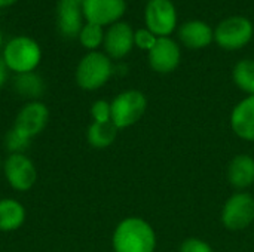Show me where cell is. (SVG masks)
I'll return each mask as SVG.
<instances>
[{"mask_svg":"<svg viewBox=\"0 0 254 252\" xmlns=\"http://www.w3.org/2000/svg\"><path fill=\"white\" fill-rule=\"evenodd\" d=\"M254 27L246 16H229L223 19L214 30L216 43L226 50H237L244 48L253 37Z\"/></svg>","mask_w":254,"mask_h":252,"instance_id":"cell-5","label":"cell"},{"mask_svg":"<svg viewBox=\"0 0 254 252\" xmlns=\"http://www.w3.org/2000/svg\"><path fill=\"white\" fill-rule=\"evenodd\" d=\"M179 252H214L213 251V248L207 244V242H204V241H201V239H198V238H189V239H186L182 245H180V250Z\"/></svg>","mask_w":254,"mask_h":252,"instance_id":"cell-25","label":"cell"},{"mask_svg":"<svg viewBox=\"0 0 254 252\" xmlns=\"http://www.w3.org/2000/svg\"><path fill=\"white\" fill-rule=\"evenodd\" d=\"M127 10L125 0H85L82 4L86 22L97 25H112L118 22Z\"/></svg>","mask_w":254,"mask_h":252,"instance_id":"cell-9","label":"cell"},{"mask_svg":"<svg viewBox=\"0 0 254 252\" xmlns=\"http://www.w3.org/2000/svg\"><path fill=\"white\" fill-rule=\"evenodd\" d=\"M158 37L147 28H138L137 31H134V45L143 50H150L155 43H156Z\"/></svg>","mask_w":254,"mask_h":252,"instance_id":"cell-23","label":"cell"},{"mask_svg":"<svg viewBox=\"0 0 254 252\" xmlns=\"http://www.w3.org/2000/svg\"><path fill=\"white\" fill-rule=\"evenodd\" d=\"M13 88L18 95L28 98L31 101H36L43 94L45 83H43V79L37 73L30 71V73L16 74L13 79Z\"/></svg>","mask_w":254,"mask_h":252,"instance_id":"cell-18","label":"cell"},{"mask_svg":"<svg viewBox=\"0 0 254 252\" xmlns=\"http://www.w3.org/2000/svg\"><path fill=\"white\" fill-rule=\"evenodd\" d=\"M112 122L118 129L128 128L140 120L147 108V100L143 92L131 89L119 94L112 102Z\"/></svg>","mask_w":254,"mask_h":252,"instance_id":"cell-4","label":"cell"},{"mask_svg":"<svg viewBox=\"0 0 254 252\" xmlns=\"http://www.w3.org/2000/svg\"><path fill=\"white\" fill-rule=\"evenodd\" d=\"M146 28L156 37H168L177 25V12L171 0H149L144 9Z\"/></svg>","mask_w":254,"mask_h":252,"instance_id":"cell-6","label":"cell"},{"mask_svg":"<svg viewBox=\"0 0 254 252\" xmlns=\"http://www.w3.org/2000/svg\"><path fill=\"white\" fill-rule=\"evenodd\" d=\"M179 40L189 49H202L214 40V30L204 21L190 19L179 27Z\"/></svg>","mask_w":254,"mask_h":252,"instance_id":"cell-14","label":"cell"},{"mask_svg":"<svg viewBox=\"0 0 254 252\" xmlns=\"http://www.w3.org/2000/svg\"><path fill=\"white\" fill-rule=\"evenodd\" d=\"M91 114L94 122H110L112 120V107L110 102L104 100H98L91 107Z\"/></svg>","mask_w":254,"mask_h":252,"instance_id":"cell-24","label":"cell"},{"mask_svg":"<svg viewBox=\"0 0 254 252\" xmlns=\"http://www.w3.org/2000/svg\"><path fill=\"white\" fill-rule=\"evenodd\" d=\"M113 73V65L110 58L97 50L86 53L76 68V82L85 91L100 89L107 83Z\"/></svg>","mask_w":254,"mask_h":252,"instance_id":"cell-3","label":"cell"},{"mask_svg":"<svg viewBox=\"0 0 254 252\" xmlns=\"http://www.w3.org/2000/svg\"><path fill=\"white\" fill-rule=\"evenodd\" d=\"M3 172L9 186L18 192L30 190L37 178L34 163L25 154H9L3 163Z\"/></svg>","mask_w":254,"mask_h":252,"instance_id":"cell-8","label":"cell"},{"mask_svg":"<svg viewBox=\"0 0 254 252\" xmlns=\"http://www.w3.org/2000/svg\"><path fill=\"white\" fill-rule=\"evenodd\" d=\"M232 131L243 140L254 141V95L240 101L231 114Z\"/></svg>","mask_w":254,"mask_h":252,"instance_id":"cell-15","label":"cell"},{"mask_svg":"<svg viewBox=\"0 0 254 252\" xmlns=\"http://www.w3.org/2000/svg\"><path fill=\"white\" fill-rule=\"evenodd\" d=\"M6 79H7V67L3 61V58L0 56V89L3 88V85L6 83Z\"/></svg>","mask_w":254,"mask_h":252,"instance_id":"cell-26","label":"cell"},{"mask_svg":"<svg viewBox=\"0 0 254 252\" xmlns=\"http://www.w3.org/2000/svg\"><path fill=\"white\" fill-rule=\"evenodd\" d=\"M48 119H49L48 107L40 101H30L16 114L13 129H16L18 132H21L22 135L31 140L46 128Z\"/></svg>","mask_w":254,"mask_h":252,"instance_id":"cell-10","label":"cell"},{"mask_svg":"<svg viewBox=\"0 0 254 252\" xmlns=\"http://www.w3.org/2000/svg\"><path fill=\"white\" fill-rule=\"evenodd\" d=\"M85 0H60L57 7V25L64 37H79L83 27L82 4Z\"/></svg>","mask_w":254,"mask_h":252,"instance_id":"cell-13","label":"cell"},{"mask_svg":"<svg viewBox=\"0 0 254 252\" xmlns=\"http://www.w3.org/2000/svg\"><path fill=\"white\" fill-rule=\"evenodd\" d=\"M30 138L12 128L4 137V147L9 154H24L25 150L30 147Z\"/></svg>","mask_w":254,"mask_h":252,"instance_id":"cell-22","label":"cell"},{"mask_svg":"<svg viewBox=\"0 0 254 252\" xmlns=\"http://www.w3.org/2000/svg\"><path fill=\"white\" fill-rule=\"evenodd\" d=\"M1 43H3V36H1V31H0V48H1Z\"/></svg>","mask_w":254,"mask_h":252,"instance_id":"cell-28","label":"cell"},{"mask_svg":"<svg viewBox=\"0 0 254 252\" xmlns=\"http://www.w3.org/2000/svg\"><path fill=\"white\" fill-rule=\"evenodd\" d=\"M25 221V209L16 199H0V232L18 230Z\"/></svg>","mask_w":254,"mask_h":252,"instance_id":"cell-17","label":"cell"},{"mask_svg":"<svg viewBox=\"0 0 254 252\" xmlns=\"http://www.w3.org/2000/svg\"><path fill=\"white\" fill-rule=\"evenodd\" d=\"M112 244L115 252H155L156 236L147 221L129 217L118 224Z\"/></svg>","mask_w":254,"mask_h":252,"instance_id":"cell-1","label":"cell"},{"mask_svg":"<svg viewBox=\"0 0 254 252\" xmlns=\"http://www.w3.org/2000/svg\"><path fill=\"white\" fill-rule=\"evenodd\" d=\"M0 163H1V162H0Z\"/></svg>","mask_w":254,"mask_h":252,"instance_id":"cell-29","label":"cell"},{"mask_svg":"<svg viewBox=\"0 0 254 252\" xmlns=\"http://www.w3.org/2000/svg\"><path fill=\"white\" fill-rule=\"evenodd\" d=\"M180 46L170 37H158L155 46L149 50V64L156 73H171L180 64Z\"/></svg>","mask_w":254,"mask_h":252,"instance_id":"cell-11","label":"cell"},{"mask_svg":"<svg viewBox=\"0 0 254 252\" xmlns=\"http://www.w3.org/2000/svg\"><path fill=\"white\" fill-rule=\"evenodd\" d=\"M79 40H80L83 48H86L89 50H94L100 45H103V42H104V30H103L101 25L86 22L82 27L80 33H79Z\"/></svg>","mask_w":254,"mask_h":252,"instance_id":"cell-21","label":"cell"},{"mask_svg":"<svg viewBox=\"0 0 254 252\" xmlns=\"http://www.w3.org/2000/svg\"><path fill=\"white\" fill-rule=\"evenodd\" d=\"M15 1H18V0H0V7H7V6L13 4Z\"/></svg>","mask_w":254,"mask_h":252,"instance_id":"cell-27","label":"cell"},{"mask_svg":"<svg viewBox=\"0 0 254 252\" xmlns=\"http://www.w3.org/2000/svg\"><path fill=\"white\" fill-rule=\"evenodd\" d=\"M234 82L235 85L249 95H254V61L241 59L234 67Z\"/></svg>","mask_w":254,"mask_h":252,"instance_id":"cell-20","label":"cell"},{"mask_svg":"<svg viewBox=\"0 0 254 252\" xmlns=\"http://www.w3.org/2000/svg\"><path fill=\"white\" fill-rule=\"evenodd\" d=\"M104 49L106 55L113 59H121L127 56L134 46V30L129 24L118 21L109 27L104 33Z\"/></svg>","mask_w":254,"mask_h":252,"instance_id":"cell-12","label":"cell"},{"mask_svg":"<svg viewBox=\"0 0 254 252\" xmlns=\"http://www.w3.org/2000/svg\"><path fill=\"white\" fill-rule=\"evenodd\" d=\"M1 58L7 70L21 74L34 71L42 59V49L39 43L27 36H16L10 39L4 48Z\"/></svg>","mask_w":254,"mask_h":252,"instance_id":"cell-2","label":"cell"},{"mask_svg":"<svg viewBox=\"0 0 254 252\" xmlns=\"http://www.w3.org/2000/svg\"><path fill=\"white\" fill-rule=\"evenodd\" d=\"M118 135V128L110 122H92L88 128V143L95 149H106L113 144Z\"/></svg>","mask_w":254,"mask_h":252,"instance_id":"cell-19","label":"cell"},{"mask_svg":"<svg viewBox=\"0 0 254 252\" xmlns=\"http://www.w3.org/2000/svg\"><path fill=\"white\" fill-rule=\"evenodd\" d=\"M228 180L235 189H247L254 183V159L249 154L235 156L228 166Z\"/></svg>","mask_w":254,"mask_h":252,"instance_id":"cell-16","label":"cell"},{"mask_svg":"<svg viewBox=\"0 0 254 252\" xmlns=\"http://www.w3.org/2000/svg\"><path fill=\"white\" fill-rule=\"evenodd\" d=\"M222 221L228 230H244L254 221V198L250 193L232 195L222 211Z\"/></svg>","mask_w":254,"mask_h":252,"instance_id":"cell-7","label":"cell"}]
</instances>
